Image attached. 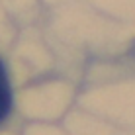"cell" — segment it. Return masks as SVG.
I'll return each mask as SVG.
<instances>
[{"instance_id":"6da1fadb","label":"cell","mask_w":135,"mask_h":135,"mask_svg":"<svg viewBox=\"0 0 135 135\" xmlns=\"http://www.w3.org/2000/svg\"><path fill=\"white\" fill-rule=\"evenodd\" d=\"M10 112H12V84H10L6 65L0 59V123H4L8 119Z\"/></svg>"}]
</instances>
